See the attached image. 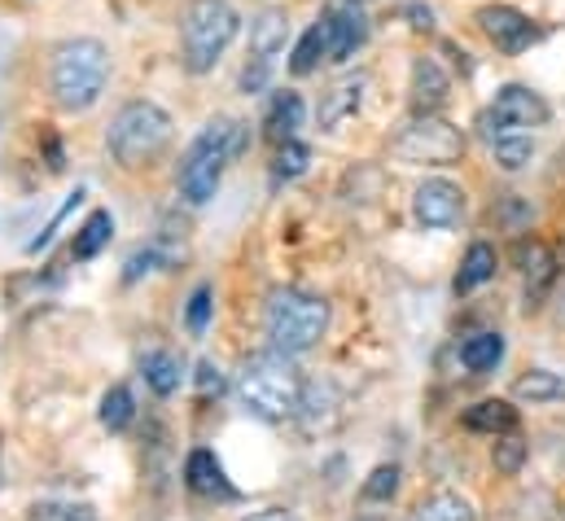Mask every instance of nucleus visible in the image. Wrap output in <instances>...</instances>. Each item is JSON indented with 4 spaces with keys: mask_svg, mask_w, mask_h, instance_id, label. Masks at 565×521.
<instances>
[{
    "mask_svg": "<svg viewBox=\"0 0 565 521\" xmlns=\"http://www.w3.org/2000/svg\"><path fill=\"white\" fill-rule=\"evenodd\" d=\"M246 149V124L242 119H211L193 136V145L180 158V198L189 206H202L215 198L228 162Z\"/></svg>",
    "mask_w": 565,
    "mask_h": 521,
    "instance_id": "nucleus-1",
    "label": "nucleus"
},
{
    "mask_svg": "<svg viewBox=\"0 0 565 521\" xmlns=\"http://www.w3.org/2000/svg\"><path fill=\"white\" fill-rule=\"evenodd\" d=\"M302 373L294 369V355L285 351H259L242 364L237 373V398L246 412L264 416V421H285L294 412H302Z\"/></svg>",
    "mask_w": 565,
    "mask_h": 521,
    "instance_id": "nucleus-2",
    "label": "nucleus"
},
{
    "mask_svg": "<svg viewBox=\"0 0 565 521\" xmlns=\"http://www.w3.org/2000/svg\"><path fill=\"white\" fill-rule=\"evenodd\" d=\"M106 79H110V53L102 40H66L57 53H53V102L66 110V115H84L102 102L106 93Z\"/></svg>",
    "mask_w": 565,
    "mask_h": 521,
    "instance_id": "nucleus-3",
    "label": "nucleus"
},
{
    "mask_svg": "<svg viewBox=\"0 0 565 521\" xmlns=\"http://www.w3.org/2000/svg\"><path fill=\"white\" fill-rule=\"evenodd\" d=\"M264 329H268V342L285 351V355H302L311 351L324 329H329V302L307 294V289H273L268 294V311H264Z\"/></svg>",
    "mask_w": 565,
    "mask_h": 521,
    "instance_id": "nucleus-4",
    "label": "nucleus"
},
{
    "mask_svg": "<svg viewBox=\"0 0 565 521\" xmlns=\"http://www.w3.org/2000/svg\"><path fill=\"white\" fill-rule=\"evenodd\" d=\"M237 35V9L228 0H189L180 44H184V71L206 75L224 57V49Z\"/></svg>",
    "mask_w": 565,
    "mask_h": 521,
    "instance_id": "nucleus-5",
    "label": "nucleus"
},
{
    "mask_svg": "<svg viewBox=\"0 0 565 521\" xmlns=\"http://www.w3.org/2000/svg\"><path fill=\"white\" fill-rule=\"evenodd\" d=\"M171 140V115L153 102H128L115 119H110V131H106V145L115 153L119 167L137 171V167H149Z\"/></svg>",
    "mask_w": 565,
    "mask_h": 521,
    "instance_id": "nucleus-6",
    "label": "nucleus"
},
{
    "mask_svg": "<svg viewBox=\"0 0 565 521\" xmlns=\"http://www.w3.org/2000/svg\"><path fill=\"white\" fill-rule=\"evenodd\" d=\"M548 115H553V110H548V102H544L535 88H526V84H504V88L495 93V102L478 115V131H482L487 145H500V140L531 136L535 128H544Z\"/></svg>",
    "mask_w": 565,
    "mask_h": 521,
    "instance_id": "nucleus-7",
    "label": "nucleus"
},
{
    "mask_svg": "<svg viewBox=\"0 0 565 521\" xmlns=\"http://www.w3.org/2000/svg\"><path fill=\"white\" fill-rule=\"evenodd\" d=\"M391 153L413 167H451L465 158V131L443 115H413V124L391 140Z\"/></svg>",
    "mask_w": 565,
    "mask_h": 521,
    "instance_id": "nucleus-8",
    "label": "nucleus"
},
{
    "mask_svg": "<svg viewBox=\"0 0 565 521\" xmlns=\"http://www.w3.org/2000/svg\"><path fill=\"white\" fill-rule=\"evenodd\" d=\"M285 35H289V18L285 9H264L255 13L250 22V62L242 71V93L255 97L273 84V71H277V57L285 53Z\"/></svg>",
    "mask_w": 565,
    "mask_h": 521,
    "instance_id": "nucleus-9",
    "label": "nucleus"
},
{
    "mask_svg": "<svg viewBox=\"0 0 565 521\" xmlns=\"http://www.w3.org/2000/svg\"><path fill=\"white\" fill-rule=\"evenodd\" d=\"M478 26H482V35H487L500 53H509V57H518V53H526L531 44L544 40V31H540L522 9H513V4H487V9L478 13Z\"/></svg>",
    "mask_w": 565,
    "mask_h": 521,
    "instance_id": "nucleus-10",
    "label": "nucleus"
},
{
    "mask_svg": "<svg viewBox=\"0 0 565 521\" xmlns=\"http://www.w3.org/2000/svg\"><path fill=\"white\" fill-rule=\"evenodd\" d=\"M329 26V62H351L369 40V13L360 0H333L324 9Z\"/></svg>",
    "mask_w": 565,
    "mask_h": 521,
    "instance_id": "nucleus-11",
    "label": "nucleus"
},
{
    "mask_svg": "<svg viewBox=\"0 0 565 521\" xmlns=\"http://www.w3.org/2000/svg\"><path fill=\"white\" fill-rule=\"evenodd\" d=\"M413 215L422 228H456L465 215V193L451 180H425L413 193Z\"/></svg>",
    "mask_w": 565,
    "mask_h": 521,
    "instance_id": "nucleus-12",
    "label": "nucleus"
},
{
    "mask_svg": "<svg viewBox=\"0 0 565 521\" xmlns=\"http://www.w3.org/2000/svg\"><path fill=\"white\" fill-rule=\"evenodd\" d=\"M408 93H413V110H417V115H438L443 102H447V93H451V75H447L434 57H417V62H413V84H408Z\"/></svg>",
    "mask_w": 565,
    "mask_h": 521,
    "instance_id": "nucleus-13",
    "label": "nucleus"
},
{
    "mask_svg": "<svg viewBox=\"0 0 565 521\" xmlns=\"http://www.w3.org/2000/svg\"><path fill=\"white\" fill-rule=\"evenodd\" d=\"M364 93H369V75H351V79H342V84H333L329 93H324V102H320V128L333 131L338 124H347V119H355L360 115V106H364Z\"/></svg>",
    "mask_w": 565,
    "mask_h": 521,
    "instance_id": "nucleus-14",
    "label": "nucleus"
},
{
    "mask_svg": "<svg viewBox=\"0 0 565 521\" xmlns=\"http://www.w3.org/2000/svg\"><path fill=\"white\" fill-rule=\"evenodd\" d=\"M518 259L526 267V311H531V307H540V298L548 294V285H553V276H557V259L548 255L544 242H522V246H518Z\"/></svg>",
    "mask_w": 565,
    "mask_h": 521,
    "instance_id": "nucleus-15",
    "label": "nucleus"
},
{
    "mask_svg": "<svg viewBox=\"0 0 565 521\" xmlns=\"http://www.w3.org/2000/svg\"><path fill=\"white\" fill-rule=\"evenodd\" d=\"M184 482H189V491H198V496H233V487H228V478H224V465H220L215 451H206V447H198V451L184 460Z\"/></svg>",
    "mask_w": 565,
    "mask_h": 521,
    "instance_id": "nucleus-16",
    "label": "nucleus"
},
{
    "mask_svg": "<svg viewBox=\"0 0 565 521\" xmlns=\"http://www.w3.org/2000/svg\"><path fill=\"white\" fill-rule=\"evenodd\" d=\"M141 373H145V386L167 398V394L180 391V378H184V364L175 351H145L141 355Z\"/></svg>",
    "mask_w": 565,
    "mask_h": 521,
    "instance_id": "nucleus-17",
    "label": "nucleus"
},
{
    "mask_svg": "<svg viewBox=\"0 0 565 521\" xmlns=\"http://www.w3.org/2000/svg\"><path fill=\"white\" fill-rule=\"evenodd\" d=\"M302 119H307L302 97H298V93H277V102H273V110H268V119H264V131H268L273 145H285V140L298 136Z\"/></svg>",
    "mask_w": 565,
    "mask_h": 521,
    "instance_id": "nucleus-18",
    "label": "nucleus"
},
{
    "mask_svg": "<svg viewBox=\"0 0 565 521\" xmlns=\"http://www.w3.org/2000/svg\"><path fill=\"white\" fill-rule=\"evenodd\" d=\"M500 360H504V333H473V338H465V347H460V364L469 369V373H495L500 369Z\"/></svg>",
    "mask_w": 565,
    "mask_h": 521,
    "instance_id": "nucleus-19",
    "label": "nucleus"
},
{
    "mask_svg": "<svg viewBox=\"0 0 565 521\" xmlns=\"http://www.w3.org/2000/svg\"><path fill=\"white\" fill-rule=\"evenodd\" d=\"M465 429L473 434H509L518 429V407H509L504 398H482L465 412Z\"/></svg>",
    "mask_w": 565,
    "mask_h": 521,
    "instance_id": "nucleus-20",
    "label": "nucleus"
},
{
    "mask_svg": "<svg viewBox=\"0 0 565 521\" xmlns=\"http://www.w3.org/2000/svg\"><path fill=\"white\" fill-rule=\"evenodd\" d=\"M110 237H115V215H110V211H93V215L84 220V228L75 233L71 259H79V263L97 259V255L110 246Z\"/></svg>",
    "mask_w": 565,
    "mask_h": 521,
    "instance_id": "nucleus-21",
    "label": "nucleus"
},
{
    "mask_svg": "<svg viewBox=\"0 0 565 521\" xmlns=\"http://www.w3.org/2000/svg\"><path fill=\"white\" fill-rule=\"evenodd\" d=\"M495 267H500L495 246L473 242V246H469V255H465V263H460V272H456V294H473L478 285H487V280L495 276Z\"/></svg>",
    "mask_w": 565,
    "mask_h": 521,
    "instance_id": "nucleus-22",
    "label": "nucleus"
},
{
    "mask_svg": "<svg viewBox=\"0 0 565 521\" xmlns=\"http://www.w3.org/2000/svg\"><path fill=\"white\" fill-rule=\"evenodd\" d=\"M408 521H478V513H473V504L465 496L434 491V496H425L422 504L408 513Z\"/></svg>",
    "mask_w": 565,
    "mask_h": 521,
    "instance_id": "nucleus-23",
    "label": "nucleus"
},
{
    "mask_svg": "<svg viewBox=\"0 0 565 521\" xmlns=\"http://www.w3.org/2000/svg\"><path fill=\"white\" fill-rule=\"evenodd\" d=\"M324 57H329V26H324V18H320L316 26L302 31V40H298V49H294V57H289V71H294V75H311Z\"/></svg>",
    "mask_w": 565,
    "mask_h": 521,
    "instance_id": "nucleus-24",
    "label": "nucleus"
},
{
    "mask_svg": "<svg viewBox=\"0 0 565 521\" xmlns=\"http://www.w3.org/2000/svg\"><path fill=\"white\" fill-rule=\"evenodd\" d=\"M513 394L531 398V403H557V398H565V382L557 373H548V369H531L526 378H518Z\"/></svg>",
    "mask_w": 565,
    "mask_h": 521,
    "instance_id": "nucleus-25",
    "label": "nucleus"
},
{
    "mask_svg": "<svg viewBox=\"0 0 565 521\" xmlns=\"http://www.w3.org/2000/svg\"><path fill=\"white\" fill-rule=\"evenodd\" d=\"M132 416H137V398L128 386H110L106 398H102V425L110 429V434H119V429H128L132 425Z\"/></svg>",
    "mask_w": 565,
    "mask_h": 521,
    "instance_id": "nucleus-26",
    "label": "nucleus"
},
{
    "mask_svg": "<svg viewBox=\"0 0 565 521\" xmlns=\"http://www.w3.org/2000/svg\"><path fill=\"white\" fill-rule=\"evenodd\" d=\"M307 162H311V149L294 136V140H285V145H277V162H273V176L277 180H298L302 171H307Z\"/></svg>",
    "mask_w": 565,
    "mask_h": 521,
    "instance_id": "nucleus-27",
    "label": "nucleus"
},
{
    "mask_svg": "<svg viewBox=\"0 0 565 521\" xmlns=\"http://www.w3.org/2000/svg\"><path fill=\"white\" fill-rule=\"evenodd\" d=\"M491 153H495V162H500L504 171H522V167L531 162V153H535V140H531V136H513V140L491 145Z\"/></svg>",
    "mask_w": 565,
    "mask_h": 521,
    "instance_id": "nucleus-28",
    "label": "nucleus"
},
{
    "mask_svg": "<svg viewBox=\"0 0 565 521\" xmlns=\"http://www.w3.org/2000/svg\"><path fill=\"white\" fill-rule=\"evenodd\" d=\"M395 491H399V465H377L364 482V500H373V504L395 500Z\"/></svg>",
    "mask_w": 565,
    "mask_h": 521,
    "instance_id": "nucleus-29",
    "label": "nucleus"
},
{
    "mask_svg": "<svg viewBox=\"0 0 565 521\" xmlns=\"http://www.w3.org/2000/svg\"><path fill=\"white\" fill-rule=\"evenodd\" d=\"M522 465H526V438L509 429V434L495 443V469H500V474H518Z\"/></svg>",
    "mask_w": 565,
    "mask_h": 521,
    "instance_id": "nucleus-30",
    "label": "nucleus"
},
{
    "mask_svg": "<svg viewBox=\"0 0 565 521\" xmlns=\"http://www.w3.org/2000/svg\"><path fill=\"white\" fill-rule=\"evenodd\" d=\"M184 320H189V333H193V338L206 333V325H211V285H198V289H193Z\"/></svg>",
    "mask_w": 565,
    "mask_h": 521,
    "instance_id": "nucleus-31",
    "label": "nucleus"
},
{
    "mask_svg": "<svg viewBox=\"0 0 565 521\" xmlns=\"http://www.w3.org/2000/svg\"><path fill=\"white\" fill-rule=\"evenodd\" d=\"M26 521H97L88 504H35Z\"/></svg>",
    "mask_w": 565,
    "mask_h": 521,
    "instance_id": "nucleus-32",
    "label": "nucleus"
},
{
    "mask_svg": "<svg viewBox=\"0 0 565 521\" xmlns=\"http://www.w3.org/2000/svg\"><path fill=\"white\" fill-rule=\"evenodd\" d=\"M198 386H202V394L224 391V378H220V369H215L211 360H202V364H198Z\"/></svg>",
    "mask_w": 565,
    "mask_h": 521,
    "instance_id": "nucleus-33",
    "label": "nucleus"
},
{
    "mask_svg": "<svg viewBox=\"0 0 565 521\" xmlns=\"http://www.w3.org/2000/svg\"><path fill=\"white\" fill-rule=\"evenodd\" d=\"M404 13L413 18V26H417V31H429V26H434V9H429V4H408Z\"/></svg>",
    "mask_w": 565,
    "mask_h": 521,
    "instance_id": "nucleus-34",
    "label": "nucleus"
},
{
    "mask_svg": "<svg viewBox=\"0 0 565 521\" xmlns=\"http://www.w3.org/2000/svg\"><path fill=\"white\" fill-rule=\"evenodd\" d=\"M246 521H298L289 509H264V513H250Z\"/></svg>",
    "mask_w": 565,
    "mask_h": 521,
    "instance_id": "nucleus-35",
    "label": "nucleus"
}]
</instances>
